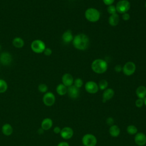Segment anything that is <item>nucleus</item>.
I'll list each match as a JSON object with an SVG mask.
<instances>
[{"label": "nucleus", "mask_w": 146, "mask_h": 146, "mask_svg": "<svg viewBox=\"0 0 146 146\" xmlns=\"http://www.w3.org/2000/svg\"><path fill=\"white\" fill-rule=\"evenodd\" d=\"M74 47L79 50H86L89 44V38L84 34H79L76 35L72 40Z\"/></svg>", "instance_id": "1"}, {"label": "nucleus", "mask_w": 146, "mask_h": 146, "mask_svg": "<svg viewBox=\"0 0 146 146\" xmlns=\"http://www.w3.org/2000/svg\"><path fill=\"white\" fill-rule=\"evenodd\" d=\"M108 67L107 62L102 59H97L94 60L91 64V68L94 72L97 74L105 72Z\"/></svg>", "instance_id": "2"}, {"label": "nucleus", "mask_w": 146, "mask_h": 146, "mask_svg": "<svg viewBox=\"0 0 146 146\" xmlns=\"http://www.w3.org/2000/svg\"><path fill=\"white\" fill-rule=\"evenodd\" d=\"M100 17L99 11L94 8H89L85 11V17L90 22H97Z\"/></svg>", "instance_id": "3"}, {"label": "nucleus", "mask_w": 146, "mask_h": 146, "mask_svg": "<svg viewBox=\"0 0 146 146\" xmlns=\"http://www.w3.org/2000/svg\"><path fill=\"white\" fill-rule=\"evenodd\" d=\"M46 48V44L44 42L40 39H35L31 43V49L32 51L36 54H40L43 52Z\"/></svg>", "instance_id": "4"}, {"label": "nucleus", "mask_w": 146, "mask_h": 146, "mask_svg": "<svg viewBox=\"0 0 146 146\" xmlns=\"http://www.w3.org/2000/svg\"><path fill=\"white\" fill-rule=\"evenodd\" d=\"M82 141L84 146H95L97 144L96 137L90 133L84 135L82 137Z\"/></svg>", "instance_id": "5"}, {"label": "nucleus", "mask_w": 146, "mask_h": 146, "mask_svg": "<svg viewBox=\"0 0 146 146\" xmlns=\"http://www.w3.org/2000/svg\"><path fill=\"white\" fill-rule=\"evenodd\" d=\"M130 9V3L127 0H120L119 1L116 6V11L120 13L124 14L127 13Z\"/></svg>", "instance_id": "6"}, {"label": "nucleus", "mask_w": 146, "mask_h": 146, "mask_svg": "<svg viewBox=\"0 0 146 146\" xmlns=\"http://www.w3.org/2000/svg\"><path fill=\"white\" fill-rule=\"evenodd\" d=\"M43 102L46 106L50 107L54 105L55 102V96L51 92H46L43 96Z\"/></svg>", "instance_id": "7"}, {"label": "nucleus", "mask_w": 146, "mask_h": 146, "mask_svg": "<svg viewBox=\"0 0 146 146\" xmlns=\"http://www.w3.org/2000/svg\"><path fill=\"white\" fill-rule=\"evenodd\" d=\"M136 70V65L132 62H127L123 67V73L127 76L132 75Z\"/></svg>", "instance_id": "8"}, {"label": "nucleus", "mask_w": 146, "mask_h": 146, "mask_svg": "<svg viewBox=\"0 0 146 146\" xmlns=\"http://www.w3.org/2000/svg\"><path fill=\"white\" fill-rule=\"evenodd\" d=\"M13 60L12 55L8 52H3L0 54V63L3 66H9Z\"/></svg>", "instance_id": "9"}, {"label": "nucleus", "mask_w": 146, "mask_h": 146, "mask_svg": "<svg viewBox=\"0 0 146 146\" xmlns=\"http://www.w3.org/2000/svg\"><path fill=\"white\" fill-rule=\"evenodd\" d=\"M85 89L90 94H96L99 90V87L95 82L88 81L85 84Z\"/></svg>", "instance_id": "10"}, {"label": "nucleus", "mask_w": 146, "mask_h": 146, "mask_svg": "<svg viewBox=\"0 0 146 146\" xmlns=\"http://www.w3.org/2000/svg\"><path fill=\"white\" fill-rule=\"evenodd\" d=\"M60 135L63 139L68 140L72 137L74 135V131L71 127H65L61 129Z\"/></svg>", "instance_id": "11"}, {"label": "nucleus", "mask_w": 146, "mask_h": 146, "mask_svg": "<svg viewBox=\"0 0 146 146\" xmlns=\"http://www.w3.org/2000/svg\"><path fill=\"white\" fill-rule=\"evenodd\" d=\"M67 94L68 96L71 99H76L80 94L79 88L72 85L67 88Z\"/></svg>", "instance_id": "12"}, {"label": "nucleus", "mask_w": 146, "mask_h": 146, "mask_svg": "<svg viewBox=\"0 0 146 146\" xmlns=\"http://www.w3.org/2000/svg\"><path fill=\"white\" fill-rule=\"evenodd\" d=\"M134 140L137 145L143 146L146 143V135L142 132L137 133L135 136Z\"/></svg>", "instance_id": "13"}, {"label": "nucleus", "mask_w": 146, "mask_h": 146, "mask_svg": "<svg viewBox=\"0 0 146 146\" xmlns=\"http://www.w3.org/2000/svg\"><path fill=\"white\" fill-rule=\"evenodd\" d=\"M62 84H63L66 87H70L74 83V78L72 76L68 73L64 74L62 78Z\"/></svg>", "instance_id": "14"}, {"label": "nucleus", "mask_w": 146, "mask_h": 146, "mask_svg": "<svg viewBox=\"0 0 146 146\" xmlns=\"http://www.w3.org/2000/svg\"><path fill=\"white\" fill-rule=\"evenodd\" d=\"M53 125V122L51 119L49 117L44 118L41 123V128L44 131H47L50 129Z\"/></svg>", "instance_id": "15"}, {"label": "nucleus", "mask_w": 146, "mask_h": 146, "mask_svg": "<svg viewBox=\"0 0 146 146\" xmlns=\"http://www.w3.org/2000/svg\"><path fill=\"white\" fill-rule=\"evenodd\" d=\"M114 95V91L112 88H107L104 90L103 93V102H106L113 98Z\"/></svg>", "instance_id": "16"}, {"label": "nucleus", "mask_w": 146, "mask_h": 146, "mask_svg": "<svg viewBox=\"0 0 146 146\" xmlns=\"http://www.w3.org/2000/svg\"><path fill=\"white\" fill-rule=\"evenodd\" d=\"M62 38L63 42L66 43H68L71 42L72 40H73L74 38H73V35L71 31L70 30H68L65 32H64V33L62 36Z\"/></svg>", "instance_id": "17"}, {"label": "nucleus", "mask_w": 146, "mask_h": 146, "mask_svg": "<svg viewBox=\"0 0 146 146\" xmlns=\"http://www.w3.org/2000/svg\"><path fill=\"white\" fill-rule=\"evenodd\" d=\"M2 132L4 135L10 136L13 132V128L10 124L6 123L2 127Z\"/></svg>", "instance_id": "18"}, {"label": "nucleus", "mask_w": 146, "mask_h": 146, "mask_svg": "<svg viewBox=\"0 0 146 146\" xmlns=\"http://www.w3.org/2000/svg\"><path fill=\"white\" fill-rule=\"evenodd\" d=\"M136 94L138 98L144 99L146 97V87L144 86H139L136 90Z\"/></svg>", "instance_id": "19"}, {"label": "nucleus", "mask_w": 146, "mask_h": 146, "mask_svg": "<svg viewBox=\"0 0 146 146\" xmlns=\"http://www.w3.org/2000/svg\"><path fill=\"white\" fill-rule=\"evenodd\" d=\"M109 133L112 137H116L120 135V128L116 125H112L109 129Z\"/></svg>", "instance_id": "20"}, {"label": "nucleus", "mask_w": 146, "mask_h": 146, "mask_svg": "<svg viewBox=\"0 0 146 146\" xmlns=\"http://www.w3.org/2000/svg\"><path fill=\"white\" fill-rule=\"evenodd\" d=\"M13 45L17 48H21L23 47L25 44V42L23 39L21 37H15L13 39L12 41Z\"/></svg>", "instance_id": "21"}, {"label": "nucleus", "mask_w": 146, "mask_h": 146, "mask_svg": "<svg viewBox=\"0 0 146 146\" xmlns=\"http://www.w3.org/2000/svg\"><path fill=\"white\" fill-rule=\"evenodd\" d=\"M109 23L112 26H116L119 22V16L116 13L111 15L108 19Z\"/></svg>", "instance_id": "22"}, {"label": "nucleus", "mask_w": 146, "mask_h": 146, "mask_svg": "<svg viewBox=\"0 0 146 146\" xmlns=\"http://www.w3.org/2000/svg\"><path fill=\"white\" fill-rule=\"evenodd\" d=\"M56 91L58 95L63 96L67 92V88L63 84L61 83L57 86L56 88Z\"/></svg>", "instance_id": "23"}, {"label": "nucleus", "mask_w": 146, "mask_h": 146, "mask_svg": "<svg viewBox=\"0 0 146 146\" xmlns=\"http://www.w3.org/2000/svg\"><path fill=\"white\" fill-rule=\"evenodd\" d=\"M8 88L7 82L2 79H0V93H4L5 92Z\"/></svg>", "instance_id": "24"}, {"label": "nucleus", "mask_w": 146, "mask_h": 146, "mask_svg": "<svg viewBox=\"0 0 146 146\" xmlns=\"http://www.w3.org/2000/svg\"><path fill=\"white\" fill-rule=\"evenodd\" d=\"M127 132L129 135H135L137 132V129L136 126L133 125H129L127 127Z\"/></svg>", "instance_id": "25"}, {"label": "nucleus", "mask_w": 146, "mask_h": 146, "mask_svg": "<svg viewBox=\"0 0 146 146\" xmlns=\"http://www.w3.org/2000/svg\"><path fill=\"white\" fill-rule=\"evenodd\" d=\"M108 86V82L106 80L103 79L99 82L98 87L101 90H105Z\"/></svg>", "instance_id": "26"}, {"label": "nucleus", "mask_w": 146, "mask_h": 146, "mask_svg": "<svg viewBox=\"0 0 146 146\" xmlns=\"http://www.w3.org/2000/svg\"><path fill=\"white\" fill-rule=\"evenodd\" d=\"M38 89L40 92L46 93V92H47V91L48 90V87L46 84L41 83V84H39V86L38 87Z\"/></svg>", "instance_id": "27"}, {"label": "nucleus", "mask_w": 146, "mask_h": 146, "mask_svg": "<svg viewBox=\"0 0 146 146\" xmlns=\"http://www.w3.org/2000/svg\"><path fill=\"white\" fill-rule=\"evenodd\" d=\"M74 86L75 87H76L77 88H79L82 87V86H83V82L82 79L77 78L75 80H74Z\"/></svg>", "instance_id": "28"}, {"label": "nucleus", "mask_w": 146, "mask_h": 146, "mask_svg": "<svg viewBox=\"0 0 146 146\" xmlns=\"http://www.w3.org/2000/svg\"><path fill=\"white\" fill-rule=\"evenodd\" d=\"M107 11L108 12L109 14H114L116 13V7L113 5H110L108 7H107Z\"/></svg>", "instance_id": "29"}, {"label": "nucleus", "mask_w": 146, "mask_h": 146, "mask_svg": "<svg viewBox=\"0 0 146 146\" xmlns=\"http://www.w3.org/2000/svg\"><path fill=\"white\" fill-rule=\"evenodd\" d=\"M143 104H144V99H143L138 98L135 102V105L137 107L140 108L143 106Z\"/></svg>", "instance_id": "30"}, {"label": "nucleus", "mask_w": 146, "mask_h": 146, "mask_svg": "<svg viewBox=\"0 0 146 146\" xmlns=\"http://www.w3.org/2000/svg\"><path fill=\"white\" fill-rule=\"evenodd\" d=\"M43 54L46 56H50L52 54V50L50 48H46H46L44 49V50L43 51Z\"/></svg>", "instance_id": "31"}, {"label": "nucleus", "mask_w": 146, "mask_h": 146, "mask_svg": "<svg viewBox=\"0 0 146 146\" xmlns=\"http://www.w3.org/2000/svg\"><path fill=\"white\" fill-rule=\"evenodd\" d=\"M106 123L107 124H108V125H113V124L114 123V120L112 117H108L106 120Z\"/></svg>", "instance_id": "32"}, {"label": "nucleus", "mask_w": 146, "mask_h": 146, "mask_svg": "<svg viewBox=\"0 0 146 146\" xmlns=\"http://www.w3.org/2000/svg\"><path fill=\"white\" fill-rule=\"evenodd\" d=\"M122 18L124 21H128L129 19L130 18V15L128 13H124L123 14V15H122Z\"/></svg>", "instance_id": "33"}, {"label": "nucleus", "mask_w": 146, "mask_h": 146, "mask_svg": "<svg viewBox=\"0 0 146 146\" xmlns=\"http://www.w3.org/2000/svg\"><path fill=\"white\" fill-rule=\"evenodd\" d=\"M115 0H103V2L106 5H111L113 2Z\"/></svg>", "instance_id": "34"}, {"label": "nucleus", "mask_w": 146, "mask_h": 146, "mask_svg": "<svg viewBox=\"0 0 146 146\" xmlns=\"http://www.w3.org/2000/svg\"><path fill=\"white\" fill-rule=\"evenodd\" d=\"M53 131L55 133L58 134V133H60V132L61 131V129L59 127H54V128L53 129Z\"/></svg>", "instance_id": "35"}, {"label": "nucleus", "mask_w": 146, "mask_h": 146, "mask_svg": "<svg viewBox=\"0 0 146 146\" xmlns=\"http://www.w3.org/2000/svg\"><path fill=\"white\" fill-rule=\"evenodd\" d=\"M57 146H70L69 144L66 141H62L58 143Z\"/></svg>", "instance_id": "36"}, {"label": "nucleus", "mask_w": 146, "mask_h": 146, "mask_svg": "<svg viewBox=\"0 0 146 146\" xmlns=\"http://www.w3.org/2000/svg\"><path fill=\"white\" fill-rule=\"evenodd\" d=\"M122 70V68L121 67L120 65H116L115 67V70L116 72H119L121 71Z\"/></svg>", "instance_id": "37"}, {"label": "nucleus", "mask_w": 146, "mask_h": 146, "mask_svg": "<svg viewBox=\"0 0 146 146\" xmlns=\"http://www.w3.org/2000/svg\"><path fill=\"white\" fill-rule=\"evenodd\" d=\"M43 132H44V130H43L42 128H39V129L38 130V132L39 133V134H42V133H43Z\"/></svg>", "instance_id": "38"}, {"label": "nucleus", "mask_w": 146, "mask_h": 146, "mask_svg": "<svg viewBox=\"0 0 146 146\" xmlns=\"http://www.w3.org/2000/svg\"><path fill=\"white\" fill-rule=\"evenodd\" d=\"M144 104L145 106H146V97L144 99Z\"/></svg>", "instance_id": "39"}, {"label": "nucleus", "mask_w": 146, "mask_h": 146, "mask_svg": "<svg viewBox=\"0 0 146 146\" xmlns=\"http://www.w3.org/2000/svg\"><path fill=\"white\" fill-rule=\"evenodd\" d=\"M145 7H146V2H145Z\"/></svg>", "instance_id": "40"}, {"label": "nucleus", "mask_w": 146, "mask_h": 146, "mask_svg": "<svg viewBox=\"0 0 146 146\" xmlns=\"http://www.w3.org/2000/svg\"><path fill=\"white\" fill-rule=\"evenodd\" d=\"M1 44H0V50H1Z\"/></svg>", "instance_id": "41"}, {"label": "nucleus", "mask_w": 146, "mask_h": 146, "mask_svg": "<svg viewBox=\"0 0 146 146\" xmlns=\"http://www.w3.org/2000/svg\"><path fill=\"white\" fill-rule=\"evenodd\" d=\"M81 146H84V145H81Z\"/></svg>", "instance_id": "42"}, {"label": "nucleus", "mask_w": 146, "mask_h": 146, "mask_svg": "<svg viewBox=\"0 0 146 146\" xmlns=\"http://www.w3.org/2000/svg\"><path fill=\"white\" fill-rule=\"evenodd\" d=\"M21 146H25V145H21Z\"/></svg>", "instance_id": "43"}, {"label": "nucleus", "mask_w": 146, "mask_h": 146, "mask_svg": "<svg viewBox=\"0 0 146 146\" xmlns=\"http://www.w3.org/2000/svg\"></svg>", "instance_id": "44"}]
</instances>
